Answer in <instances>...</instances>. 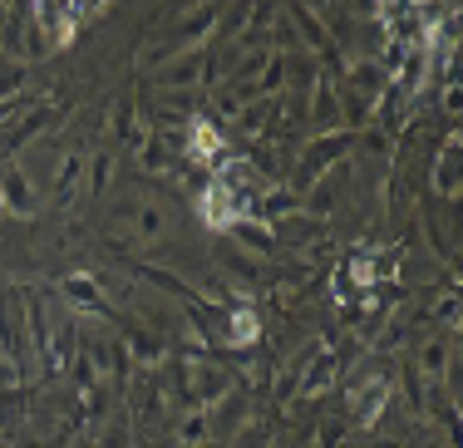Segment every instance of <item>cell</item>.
Instances as JSON below:
<instances>
[{
    "label": "cell",
    "instance_id": "1",
    "mask_svg": "<svg viewBox=\"0 0 463 448\" xmlns=\"http://www.w3.org/2000/svg\"><path fill=\"white\" fill-rule=\"evenodd\" d=\"M350 144H355V134H326V138H316V144H306V153H301V188L311 178H321V173L330 168V158H340V153H345Z\"/></svg>",
    "mask_w": 463,
    "mask_h": 448
},
{
    "label": "cell",
    "instance_id": "2",
    "mask_svg": "<svg viewBox=\"0 0 463 448\" xmlns=\"http://www.w3.org/2000/svg\"><path fill=\"white\" fill-rule=\"evenodd\" d=\"M203 74H207V54L197 45H187L183 54H173V60L163 64L158 79H163V89H178L183 94V89H193V84H203Z\"/></svg>",
    "mask_w": 463,
    "mask_h": 448
},
{
    "label": "cell",
    "instance_id": "3",
    "mask_svg": "<svg viewBox=\"0 0 463 448\" xmlns=\"http://www.w3.org/2000/svg\"><path fill=\"white\" fill-rule=\"evenodd\" d=\"M64 296H70L74 311L94 315V321H114V305L99 296V281L94 276H64Z\"/></svg>",
    "mask_w": 463,
    "mask_h": 448
},
{
    "label": "cell",
    "instance_id": "4",
    "mask_svg": "<svg viewBox=\"0 0 463 448\" xmlns=\"http://www.w3.org/2000/svg\"><path fill=\"white\" fill-rule=\"evenodd\" d=\"M0 198H5V212L35 217V192H30V182H25V173H20V168L0 173Z\"/></svg>",
    "mask_w": 463,
    "mask_h": 448
},
{
    "label": "cell",
    "instance_id": "5",
    "mask_svg": "<svg viewBox=\"0 0 463 448\" xmlns=\"http://www.w3.org/2000/svg\"><path fill=\"white\" fill-rule=\"evenodd\" d=\"M163 227H168V212H163V202H138V212H134L138 242H153V237H163Z\"/></svg>",
    "mask_w": 463,
    "mask_h": 448
},
{
    "label": "cell",
    "instance_id": "6",
    "mask_svg": "<svg viewBox=\"0 0 463 448\" xmlns=\"http://www.w3.org/2000/svg\"><path fill=\"white\" fill-rule=\"evenodd\" d=\"M213 25H217V5H207V10H187L183 25H178V40H183V45H193V40H197V35H207Z\"/></svg>",
    "mask_w": 463,
    "mask_h": 448
},
{
    "label": "cell",
    "instance_id": "7",
    "mask_svg": "<svg viewBox=\"0 0 463 448\" xmlns=\"http://www.w3.org/2000/svg\"><path fill=\"white\" fill-rule=\"evenodd\" d=\"M340 124V104H335V89H330V84L321 79V89H316V128H335Z\"/></svg>",
    "mask_w": 463,
    "mask_h": 448
},
{
    "label": "cell",
    "instance_id": "8",
    "mask_svg": "<svg viewBox=\"0 0 463 448\" xmlns=\"http://www.w3.org/2000/svg\"><path fill=\"white\" fill-rule=\"evenodd\" d=\"M178 439H183V448H203L207 439H213V424H207V414H187V419L178 424Z\"/></svg>",
    "mask_w": 463,
    "mask_h": 448
},
{
    "label": "cell",
    "instance_id": "9",
    "mask_svg": "<svg viewBox=\"0 0 463 448\" xmlns=\"http://www.w3.org/2000/svg\"><path fill=\"white\" fill-rule=\"evenodd\" d=\"M80 173H84V153H70V158L60 163V182H54V198H60V202H70V192H74V182H80Z\"/></svg>",
    "mask_w": 463,
    "mask_h": 448
},
{
    "label": "cell",
    "instance_id": "10",
    "mask_svg": "<svg viewBox=\"0 0 463 448\" xmlns=\"http://www.w3.org/2000/svg\"><path fill=\"white\" fill-rule=\"evenodd\" d=\"M237 237H241V242H247L251 251H261V257H271V251H277V247H271V237H277V232H271V227H257V222H237Z\"/></svg>",
    "mask_w": 463,
    "mask_h": 448
},
{
    "label": "cell",
    "instance_id": "11",
    "mask_svg": "<svg viewBox=\"0 0 463 448\" xmlns=\"http://www.w3.org/2000/svg\"><path fill=\"white\" fill-rule=\"evenodd\" d=\"M25 74H30L25 60H5V64H0V99H5V94H15L20 84H25Z\"/></svg>",
    "mask_w": 463,
    "mask_h": 448
},
{
    "label": "cell",
    "instance_id": "12",
    "mask_svg": "<svg viewBox=\"0 0 463 448\" xmlns=\"http://www.w3.org/2000/svg\"><path fill=\"white\" fill-rule=\"evenodd\" d=\"M109 173H114V158H109V153H99V158H90V198H99V192H104Z\"/></svg>",
    "mask_w": 463,
    "mask_h": 448
},
{
    "label": "cell",
    "instance_id": "13",
    "mask_svg": "<svg viewBox=\"0 0 463 448\" xmlns=\"http://www.w3.org/2000/svg\"><path fill=\"white\" fill-rule=\"evenodd\" d=\"M128 345H134L138 359H163V345L153 341V335H143V331H128Z\"/></svg>",
    "mask_w": 463,
    "mask_h": 448
},
{
    "label": "cell",
    "instance_id": "14",
    "mask_svg": "<svg viewBox=\"0 0 463 448\" xmlns=\"http://www.w3.org/2000/svg\"><path fill=\"white\" fill-rule=\"evenodd\" d=\"M350 79H355L365 94H374V89H380V70H374L370 60H365V64H355V70H350Z\"/></svg>",
    "mask_w": 463,
    "mask_h": 448
},
{
    "label": "cell",
    "instance_id": "15",
    "mask_svg": "<svg viewBox=\"0 0 463 448\" xmlns=\"http://www.w3.org/2000/svg\"><path fill=\"white\" fill-rule=\"evenodd\" d=\"M444 355H449V350L439 345V341H429V345H424V369H429V375H444V365H449Z\"/></svg>",
    "mask_w": 463,
    "mask_h": 448
},
{
    "label": "cell",
    "instance_id": "16",
    "mask_svg": "<svg viewBox=\"0 0 463 448\" xmlns=\"http://www.w3.org/2000/svg\"><path fill=\"white\" fill-rule=\"evenodd\" d=\"M326 379H330V359L321 355V365L311 369V379H306V389H301V395H316V385H326Z\"/></svg>",
    "mask_w": 463,
    "mask_h": 448
},
{
    "label": "cell",
    "instance_id": "17",
    "mask_svg": "<svg viewBox=\"0 0 463 448\" xmlns=\"http://www.w3.org/2000/svg\"><path fill=\"white\" fill-rule=\"evenodd\" d=\"M104 448H124V424H114V429H109V439H104Z\"/></svg>",
    "mask_w": 463,
    "mask_h": 448
},
{
    "label": "cell",
    "instance_id": "18",
    "mask_svg": "<svg viewBox=\"0 0 463 448\" xmlns=\"http://www.w3.org/2000/svg\"><path fill=\"white\" fill-rule=\"evenodd\" d=\"M10 114H15V104H10V99H0V118H10Z\"/></svg>",
    "mask_w": 463,
    "mask_h": 448
},
{
    "label": "cell",
    "instance_id": "19",
    "mask_svg": "<svg viewBox=\"0 0 463 448\" xmlns=\"http://www.w3.org/2000/svg\"><path fill=\"white\" fill-rule=\"evenodd\" d=\"M0 217H5V198H0Z\"/></svg>",
    "mask_w": 463,
    "mask_h": 448
}]
</instances>
